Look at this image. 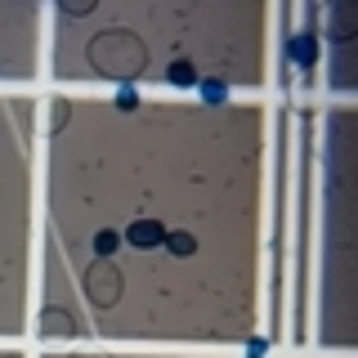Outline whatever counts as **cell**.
Instances as JSON below:
<instances>
[{
	"mask_svg": "<svg viewBox=\"0 0 358 358\" xmlns=\"http://www.w3.org/2000/svg\"><path fill=\"white\" fill-rule=\"evenodd\" d=\"M201 99H206V103H224V99H229V85L224 81H201Z\"/></svg>",
	"mask_w": 358,
	"mask_h": 358,
	"instance_id": "6",
	"label": "cell"
},
{
	"mask_svg": "<svg viewBox=\"0 0 358 358\" xmlns=\"http://www.w3.org/2000/svg\"><path fill=\"white\" fill-rule=\"evenodd\" d=\"M103 36L108 41H94V45H90V59H94V67H103V76H134V72H139L148 54L130 41V31H103Z\"/></svg>",
	"mask_w": 358,
	"mask_h": 358,
	"instance_id": "1",
	"label": "cell"
},
{
	"mask_svg": "<svg viewBox=\"0 0 358 358\" xmlns=\"http://www.w3.org/2000/svg\"><path fill=\"white\" fill-rule=\"evenodd\" d=\"M126 238L134 242V246H162L166 242V229L157 220H134L130 229H126Z\"/></svg>",
	"mask_w": 358,
	"mask_h": 358,
	"instance_id": "3",
	"label": "cell"
},
{
	"mask_svg": "<svg viewBox=\"0 0 358 358\" xmlns=\"http://www.w3.org/2000/svg\"><path fill=\"white\" fill-rule=\"evenodd\" d=\"M162 246H166V251H175V255H193V246H197V242L188 238V233H171V238H166Z\"/></svg>",
	"mask_w": 358,
	"mask_h": 358,
	"instance_id": "5",
	"label": "cell"
},
{
	"mask_svg": "<svg viewBox=\"0 0 358 358\" xmlns=\"http://www.w3.org/2000/svg\"><path fill=\"white\" fill-rule=\"evenodd\" d=\"M166 76H171V85H197V72H193V63H184V59H179V63H171V72H166Z\"/></svg>",
	"mask_w": 358,
	"mask_h": 358,
	"instance_id": "4",
	"label": "cell"
},
{
	"mask_svg": "<svg viewBox=\"0 0 358 358\" xmlns=\"http://www.w3.org/2000/svg\"><path fill=\"white\" fill-rule=\"evenodd\" d=\"M117 108H121V112H130V108H134V90H130V85L117 94Z\"/></svg>",
	"mask_w": 358,
	"mask_h": 358,
	"instance_id": "9",
	"label": "cell"
},
{
	"mask_svg": "<svg viewBox=\"0 0 358 358\" xmlns=\"http://www.w3.org/2000/svg\"><path fill=\"white\" fill-rule=\"evenodd\" d=\"M291 59H296V63H313V36H296V45H291Z\"/></svg>",
	"mask_w": 358,
	"mask_h": 358,
	"instance_id": "7",
	"label": "cell"
},
{
	"mask_svg": "<svg viewBox=\"0 0 358 358\" xmlns=\"http://www.w3.org/2000/svg\"><path fill=\"white\" fill-rule=\"evenodd\" d=\"M90 300L94 305H112L117 300V291H121V278H117V268L112 264H99V268H90Z\"/></svg>",
	"mask_w": 358,
	"mask_h": 358,
	"instance_id": "2",
	"label": "cell"
},
{
	"mask_svg": "<svg viewBox=\"0 0 358 358\" xmlns=\"http://www.w3.org/2000/svg\"><path fill=\"white\" fill-rule=\"evenodd\" d=\"M117 246H121V238H117V233H112V229H103V233H99V238H94V251L103 255V260H108L112 251H117Z\"/></svg>",
	"mask_w": 358,
	"mask_h": 358,
	"instance_id": "8",
	"label": "cell"
}]
</instances>
